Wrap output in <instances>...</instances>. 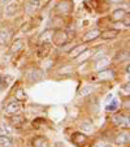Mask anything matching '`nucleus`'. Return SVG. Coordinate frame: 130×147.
Masks as SVG:
<instances>
[{"label":"nucleus","mask_w":130,"mask_h":147,"mask_svg":"<svg viewBox=\"0 0 130 147\" xmlns=\"http://www.w3.org/2000/svg\"><path fill=\"white\" fill-rule=\"evenodd\" d=\"M69 42V38H68V33L67 31L61 30H53V34H52V38H51V43H53L55 46L57 47H64Z\"/></svg>","instance_id":"obj_1"},{"label":"nucleus","mask_w":130,"mask_h":147,"mask_svg":"<svg viewBox=\"0 0 130 147\" xmlns=\"http://www.w3.org/2000/svg\"><path fill=\"white\" fill-rule=\"evenodd\" d=\"M73 11V3L69 0H61L60 3L55 7V13L59 16H65L69 14Z\"/></svg>","instance_id":"obj_2"},{"label":"nucleus","mask_w":130,"mask_h":147,"mask_svg":"<svg viewBox=\"0 0 130 147\" xmlns=\"http://www.w3.org/2000/svg\"><path fill=\"white\" fill-rule=\"evenodd\" d=\"M12 35H13L12 28H9L8 25L0 26V40L3 42V43H7V42L11 40Z\"/></svg>","instance_id":"obj_3"},{"label":"nucleus","mask_w":130,"mask_h":147,"mask_svg":"<svg viewBox=\"0 0 130 147\" xmlns=\"http://www.w3.org/2000/svg\"><path fill=\"white\" fill-rule=\"evenodd\" d=\"M72 142L77 147H83L87 142V136H85L83 133H74L72 137Z\"/></svg>","instance_id":"obj_4"},{"label":"nucleus","mask_w":130,"mask_h":147,"mask_svg":"<svg viewBox=\"0 0 130 147\" xmlns=\"http://www.w3.org/2000/svg\"><path fill=\"white\" fill-rule=\"evenodd\" d=\"M51 43L50 42H46V43H40V47H39L38 50V57L39 59H44L47 57L48 55H50L51 52Z\"/></svg>","instance_id":"obj_5"},{"label":"nucleus","mask_w":130,"mask_h":147,"mask_svg":"<svg viewBox=\"0 0 130 147\" xmlns=\"http://www.w3.org/2000/svg\"><path fill=\"white\" fill-rule=\"evenodd\" d=\"M39 5H40V0H29L28 3L25 4V11L29 14H34L38 11Z\"/></svg>","instance_id":"obj_6"},{"label":"nucleus","mask_w":130,"mask_h":147,"mask_svg":"<svg viewBox=\"0 0 130 147\" xmlns=\"http://www.w3.org/2000/svg\"><path fill=\"white\" fill-rule=\"evenodd\" d=\"M112 121H113L115 125H117V126H122V128H129V117L127 116H124V115H117V116H115L113 119H112Z\"/></svg>","instance_id":"obj_7"},{"label":"nucleus","mask_w":130,"mask_h":147,"mask_svg":"<svg viewBox=\"0 0 130 147\" xmlns=\"http://www.w3.org/2000/svg\"><path fill=\"white\" fill-rule=\"evenodd\" d=\"M87 50V45L83 43V45H78V46H73V48L69 51V56L72 59H77L83 51Z\"/></svg>","instance_id":"obj_8"},{"label":"nucleus","mask_w":130,"mask_h":147,"mask_svg":"<svg viewBox=\"0 0 130 147\" xmlns=\"http://www.w3.org/2000/svg\"><path fill=\"white\" fill-rule=\"evenodd\" d=\"M21 109V102L18 100H13V102H9L8 104L5 106V112L7 113H17V112Z\"/></svg>","instance_id":"obj_9"},{"label":"nucleus","mask_w":130,"mask_h":147,"mask_svg":"<svg viewBox=\"0 0 130 147\" xmlns=\"http://www.w3.org/2000/svg\"><path fill=\"white\" fill-rule=\"evenodd\" d=\"M119 35V30H115V29H109V30H104L100 31V38L104 39V40H111V39H115Z\"/></svg>","instance_id":"obj_10"},{"label":"nucleus","mask_w":130,"mask_h":147,"mask_svg":"<svg viewBox=\"0 0 130 147\" xmlns=\"http://www.w3.org/2000/svg\"><path fill=\"white\" fill-rule=\"evenodd\" d=\"M99 35H100V30H99V29H91V30L87 31V33L83 35V40H85V42L94 40V39L99 38Z\"/></svg>","instance_id":"obj_11"},{"label":"nucleus","mask_w":130,"mask_h":147,"mask_svg":"<svg viewBox=\"0 0 130 147\" xmlns=\"http://www.w3.org/2000/svg\"><path fill=\"white\" fill-rule=\"evenodd\" d=\"M42 78H43V70L39 69V68L33 69V72H31L30 76H29V80H30L31 82H38V81H40Z\"/></svg>","instance_id":"obj_12"},{"label":"nucleus","mask_w":130,"mask_h":147,"mask_svg":"<svg viewBox=\"0 0 130 147\" xmlns=\"http://www.w3.org/2000/svg\"><path fill=\"white\" fill-rule=\"evenodd\" d=\"M33 147H50V143L44 137H35L33 139Z\"/></svg>","instance_id":"obj_13"},{"label":"nucleus","mask_w":130,"mask_h":147,"mask_svg":"<svg viewBox=\"0 0 130 147\" xmlns=\"http://www.w3.org/2000/svg\"><path fill=\"white\" fill-rule=\"evenodd\" d=\"M52 34H53V30H51V29L44 30L43 33L40 34V36H39V43H46V42H50V43H51Z\"/></svg>","instance_id":"obj_14"},{"label":"nucleus","mask_w":130,"mask_h":147,"mask_svg":"<svg viewBox=\"0 0 130 147\" xmlns=\"http://www.w3.org/2000/svg\"><path fill=\"white\" fill-rule=\"evenodd\" d=\"M13 81V78L9 77V76H0V90L3 91L7 87L11 85V82Z\"/></svg>","instance_id":"obj_15"},{"label":"nucleus","mask_w":130,"mask_h":147,"mask_svg":"<svg viewBox=\"0 0 130 147\" xmlns=\"http://www.w3.org/2000/svg\"><path fill=\"white\" fill-rule=\"evenodd\" d=\"M115 143L116 144H125L129 143V133H120L115 138Z\"/></svg>","instance_id":"obj_16"},{"label":"nucleus","mask_w":130,"mask_h":147,"mask_svg":"<svg viewBox=\"0 0 130 147\" xmlns=\"http://www.w3.org/2000/svg\"><path fill=\"white\" fill-rule=\"evenodd\" d=\"M24 48V40H21V39H17V40H14L13 43H12L11 46V53H16L18 52V51H21Z\"/></svg>","instance_id":"obj_17"},{"label":"nucleus","mask_w":130,"mask_h":147,"mask_svg":"<svg viewBox=\"0 0 130 147\" xmlns=\"http://www.w3.org/2000/svg\"><path fill=\"white\" fill-rule=\"evenodd\" d=\"M127 12H125V9H116V11L112 13V20H113L115 22H119V21H122L124 16L126 14Z\"/></svg>","instance_id":"obj_18"},{"label":"nucleus","mask_w":130,"mask_h":147,"mask_svg":"<svg viewBox=\"0 0 130 147\" xmlns=\"http://www.w3.org/2000/svg\"><path fill=\"white\" fill-rule=\"evenodd\" d=\"M20 11V7L17 5L16 3H11L8 7H7L5 9V14L7 16H14V14H17Z\"/></svg>","instance_id":"obj_19"},{"label":"nucleus","mask_w":130,"mask_h":147,"mask_svg":"<svg viewBox=\"0 0 130 147\" xmlns=\"http://www.w3.org/2000/svg\"><path fill=\"white\" fill-rule=\"evenodd\" d=\"M25 121V116L24 115H12L11 116V124L12 125H21Z\"/></svg>","instance_id":"obj_20"},{"label":"nucleus","mask_w":130,"mask_h":147,"mask_svg":"<svg viewBox=\"0 0 130 147\" xmlns=\"http://www.w3.org/2000/svg\"><path fill=\"white\" fill-rule=\"evenodd\" d=\"M108 67H109V60H108L107 57H102V59L98 60V63H96V69L98 70H103Z\"/></svg>","instance_id":"obj_21"},{"label":"nucleus","mask_w":130,"mask_h":147,"mask_svg":"<svg viewBox=\"0 0 130 147\" xmlns=\"http://www.w3.org/2000/svg\"><path fill=\"white\" fill-rule=\"evenodd\" d=\"M99 78L100 80H111L113 78V72L109 69H103L99 72Z\"/></svg>","instance_id":"obj_22"},{"label":"nucleus","mask_w":130,"mask_h":147,"mask_svg":"<svg viewBox=\"0 0 130 147\" xmlns=\"http://www.w3.org/2000/svg\"><path fill=\"white\" fill-rule=\"evenodd\" d=\"M12 138L8 136H0V147H11Z\"/></svg>","instance_id":"obj_23"},{"label":"nucleus","mask_w":130,"mask_h":147,"mask_svg":"<svg viewBox=\"0 0 130 147\" xmlns=\"http://www.w3.org/2000/svg\"><path fill=\"white\" fill-rule=\"evenodd\" d=\"M14 96H16V99L18 100V102H25V100L28 99V95L25 94V91H24L22 89H17L16 92H14Z\"/></svg>","instance_id":"obj_24"},{"label":"nucleus","mask_w":130,"mask_h":147,"mask_svg":"<svg viewBox=\"0 0 130 147\" xmlns=\"http://www.w3.org/2000/svg\"><path fill=\"white\" fill-rule=\"evenodd\" d=\"M81 129H82V131H86V133L91 131L92 130V122L90 121V120H86V121H83L82 125H81Z\"/></svg>","instance_id":"obj_25"},{"label":"nucleus","mask_w":130,"mask_h":147,"mask_svg":"<svg viewBox=\"0 0 130 147\" xmlns=\"http://www.w3.org/2000/svg\"><path fill=\"white\" fill-rule=\"evenodd\" d=\"M92 91H94V89H92L91 86H85L81 89L79 91V96H87V95L92 94Z\"/></svg>","instance_id":"obj_26"},{"label":"nucleus","mask_w":130,"mask_h":147,"mask_svg":"<svg viewBox=\"0 0 130 147\" xmlns=\"http://www.w3.org/2000/svg\"><path fill=\"white\" fill-rule=\"evenodd\" d=\"M117 108H119V100H117L116 98H115V99L111 102V104H108V106L105 107V109H107V111H116Z\"/></svg>","instance_id":"obj_27"},{"label":"nucleus","mask_w":130,"mask_h":147,"mask_svg":"<svg viewBox=\"0 0 130 147\" xmlns=\"http://www.w3.org/2000/svg\"><path fill=\"white\" fill-rule=\"evenodd\" d=\"M122 22H124V25L126 26V28H129V25H130V14H129V12H127V13L124 16V18H122Z\"/></svg>","instance_id":"obj_28"},{"label":"nucleus","mask_w":130,"mask_h":147,"mask_svg":"<svg viewBox=\"0 0 130 147\" xmlns=\"http://www.w3.org/2000/svg\"><path fill=\"white\" fill-rule=\"evenodd\" d=\"M9 3H11V0H0V4H3V5L9 4Z\"/></svg>","instance_id":"obj_29"},{"label":"nucleus","mask_w":130,"mask_h":147,"mask_svg":"<svg viewBox=\"0 0 130 147\" xmlns=\"http://www.w3.org/2000/svg\"><path fill=\"white\" fill-rule=\"evenodd\" d=\"M109 3H115V4H117V3H122L124 0H108Z\"/></svg>","instance_id":"obj_30"},{"label":"nucleus","mask_w":130,"mask_h":147,"mask_svg":"<svg viewBox=\"0 0 130 147\" xmlns=\"http://www.w3.org/2000/svg\"><path fill=\"white\" fill-rule=\"evenodd\" d=\"M55 147H65V144H64V143H56Z\"/></svg>","instance_id":"obj_31"},{"label":"nucleus","mask_w":130,"mask_h":147,"mask_svg":"<svg viewBox=\"0 0 130 147\" xmlns=\"http://www.w3.org/2000/svg\"><path fill=\"white\" fill-rule=\"evenodd\" d=\"M104 147H112V146H104Z\"/></svg>","instance_id":"obj_32"},{"label":"nucleus","mask_w":130,"mask_h":147,"mask_svg":"<svg viewBox=\"0 0 130 147\" xmlns=\"http://www.w3.org/2000/svg\"><path fill=\"white\" fill-rule=\"evenodd\" d=\"M0 17H1V13H0Z\"/></svg>","instance_id":"obj_33"}]
</instances>
